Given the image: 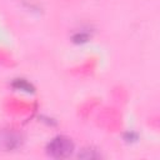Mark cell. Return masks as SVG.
I'll list each match as a JSON object with an SVG mask.
<instances>
[{
  "instance_id": "6da1fadb",
  "label": "cell",
  "mask_w": 160,
  "mask_h": 160,
  "mask_svg": "<svg viewBox=\"0 0 160 160\" xmlns=\"http://www.w3.org/2000/svg\"><path fill=\"white\" fill-rule=\"evenodd\" d=\"M48 154L55 159H65L71 155L74 150V144L69 138L56 136L48 144Z\"/></svg>"
}]
</instances>
